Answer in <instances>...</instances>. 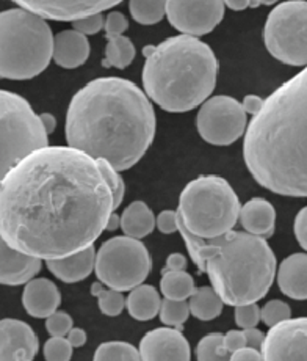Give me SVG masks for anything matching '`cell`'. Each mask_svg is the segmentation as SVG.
I'll return each instance as SVG.
<instances>
[{
  "instance_id": "277c9868",
  "label": "cell",
  "mask_w": 307,
  "mask_h": 361,
  "mask_svg": "<svg viewBox=\"0 0 307 361\" xmlns=\"http://www.w3.org/2000/svg\"><path fill=\"white\" fill-rule=\"evenodd\" d=\"M179 233L188 255L212 288L230 307L257 303L268 294L276 276V256L268 242L259 235L229 231L213 239L192 234L179 219Z\"/></svg>"
},
{
  "instance_id": "6da1fadb",
  "label": "cell",
  "mask_w": 307,
  "mask_h": 361,
  "mask_svg": "<svg viewBox=\"0 0 307 361\" xmlns=\"http://www.w3.org/2000/svg\"><path fill=\"white\" fill-rule=\"evenodd\" d=\"M113 212V193L97 161L71 147L37 149L0 183V234L37 259L92 247Z\"/></svg>"
},
{
  "instance_id": "74e56055",
  "label": "cell",
  "mask_w": 307,
  "mask_h": 361,
  "mask_svg": "<svg viewBox=\"0 0 307 361\" xmlns=\"http://www.w3.org/2000/svg\"><path fill=\"white\" fill-rule=\"evenodd\" d=\"M104 25H106V19H104L102 13H96V15L85 16V18L74 20L73 29L83 33L85 37H89V35L99 33L104 29Z\"/></svg>"
},
{
  "instance_id": "8d00e7d4",
  "label": "cell",
  "mask_w": 307,
  "mask_h": 361,
  "mask_svg": "<svg viewBox=\"0 0 307 361\" xmlns=\"http://www.w3.org/2000/svg\"><path fill=\"white\" fill-rule=\"evenodd\" d=\"M73 317L63 311H55L52 316L46 319V330L52 336H68L73 327Z\"/></svg>"
},
{
  "instance_id": "c3c4849f",
  "label": "cell",
  "mask_w": 307,
  "mask_h": 361,
  "mask_svg": "<svg viewBox=\"0 0 307 361\" xmlns=\"http://www.w3.org/2000/svg\"><path fill=\"white\" fill-rule=\"evenodd\" d=\"M225 5L234 11H243L251 8V0H225Z\"/></svg>"
},
{
  "instance_id": "603a6c76",
  "label": "cell",
  "mask_w": 307,
  "mask_h": 361,
  "mask_svg": "<svg viewBox=\"0 0 307 361\" xmlns=\"http://www.w3.org/2000/svg\"><path fill=\"white\" fill-rule=\"evenodd\" d=\"M157 226V219L144 201H134L121 215V230L125 235L142 240Z\"/></svg>"
},
{
  "instance_id": "4fadbf2b",
  "label": "cell",
  "mask_w": 307,
  "mask_h": 361,
  "mask_svg": "<svg viewBox=\"0 0 307 361\" xmlns=\"http://www.w3.org/2000/svg\"><path fill=\"white\" fill-rule=\"evenodd\" d=\"M263 361H307V317L271 327L262 345Z\"/></svg>"
},
{
  "instance_id": "816d5d0a",
  "label": "cell",
  "mask_w": 307,
  "mask_h": 361,
  "mask_svg": "<svg viewBox=\"0 0 307 361\" xmlns=\"http://www.w3.org/2000/svg\"><path fill=\"white\" fill-rule=\"evenodd\" d=\"M104 284L102 283H93V286H92V294L93 295H96V297H99L102 293H104Z\"/></svg>"
},
{
  "instance_id": "f1b7e54d",
  "label": "cell",
  "mask_w": 307,
  "mask_h": 361,
  "mask_svg": "<svg viewBox=\"0 0 307 361\" xmlns=\"http://www.w3.org/2000/svg\"><path fill=\"white\" fill-rule=\"evenodd\" d=\"M93 361H142V355L129 343L108 341L97 347Z\"/></svg>"
},
{
  "instance_id": "30bf717a",
  "label": "cell",
  "mask_w": 307,
  "mask_h": 361,
  "mask_svg": "<svg viewBox=\"0 0 307 361\" xmlns=\"http://www.w3.org/2000/svg\"><path fill=\"white\" fill-rule=\"evenodd\" d=\"M267 51L290 66H307V2L289 0L279 4L265 23Z\"/></svg>"
},
{
  "instance_id": "44dd1931",
  "label": "cell",
  "mask_w": 307,
  "mask_h": 361,
  "mask_svg": "<svg viewBox=\"0 0 307 361\" xmlns=\"http://www.w3.org/2000/svg\"><path fill=\"white\" fill-rule=\"evenodd\" d=\"M239 220L246 233L268 239L275 233L276 211L265 198H253L242 206Z\"/></svg>"
},
{
  "instance_id": "ffe728a7",
  "label": "cell",
  "mask_w": 307,
  "mask_h": 361,
  "mask_svg": "<svg viewBox=\"0 0 307 361\" xmlns=\"http://www.w3.org/2000/svg\"><path fill=\"white\" fill-rule=\"evenodd\" d=\"M277 284L284 295L307 300V255L295 253L285 258L277 270Z\"/></svg>"
},
{
  "instance_id": "db71d44e",
  "label": "cell",
  "mask_w": 307,
  "mask_h": 361,
  "mask_svg": "<svg viewBox=\"0 0 307 361\" xmlns=\"http://www.w3.org/2000/svg\"><path fill=\"white\" fill-rule=\"evenodd\" d=\"M18 361H32V360H29V358H20V360H18Z\"/></svg>"
},
{
  "instance_id": "5bb4252c",
  "label": "cell",
  "mask_w": 307,
  "mask_h": 361,
  "mask_svg": "<svg viewBox=\"0 0 307 361\" xmlns=\"http://www.w3.org/2000/svg\"><path fill=\"white\" fill-rule=\"evenodd\" d=\"M20 8L52 20H74L113 8L123 0H13Z\"/></svg>"
},
{
  "instance_id": "3957f363",
  "label": "cell",
  "mask_w": 307,
  "mask_h": 361,
  "mask_svg": "<svg viewBox=\"0 0 307 361\" xmlns=\"http://www.w3.org/2000/svg\"><path fill=\"white\" fill-rule=\"evenodd\" d=\"M243 157L265 189L307 197V66L268 96L253 116Z\"/></svg>"
},
{
  "instance_id": "7bdbcfd3",
  "label": "cell",
  "mask_w": 307,
  "mask_h": 361,
  "mask_svg": "<svg viewBox=\"0 0 307 361\" xmlns=\"http://www.w3.org/2000/svg\"><path fill=\"white\" fill-rule=\"evenodd\" d=\"M230 361H263V355L261 350L243 347V349L230 353Z\"/></svg>"
},
{
  "instance_id": "d6986e66",
  "label": "cell",
  "mask_w": 307,
  "mask_h": 361,
  "mask_svg": "<svg viewBox=\"0 0 307 361\" xmlns=\"http://www.w3.org/2000/svg\"><path fill=\"white\" fill-rule=\"evenodd\" d=\"M89 41L85 35L77 30H63L54 38L55 63L65 69H74L82 66L89 57Z\"/></svg>"
},
{
  "instance_id": "4316f807",
  "label": "cell",
  "mask_w": 307,
  "mask_h": 361,
  "mask_svg": "<svg viewBox=\"0 0 307 361\" xmlns=\"http://www.w3.org/2000/svg\"><path fill=\"white\" fill-rule=\"evenodd\" d=\"M188 305H190L192 314L199 321H212L221 314L225 302L213 288L204 286L196 289V293L188 300Z\"/></svg>"
},
{
  "instance_id": "83f0119b",
  "label": "cell",
  "mask_w": 307,
  "mask_h": 361,
  "mask_svg": "<svg viewBox=\"0 0 307 361\" xmlns=\"http://www.w3.org/2000/svg\"><path fill=\"white\" fill-rule=\"evenodd\" d=\"M130 15L138 24L154 25L166 15V0H130Z\"/></svg>"
},
{
  "instance_id": "8fae6325",
  "label": "cell",
  "mask_w": 307,
  "mask_h": 361,
  "mask_svg": "<svg viewBox=\"0 0 307 361\" xmlns=\"http://www.w3.org/2000/svg\"><path fill=\"white\" fill-rule=\"evenodd\" d=\"M243 104L230 96H213L199 109L196 126L199 135L207 143L227 147L245 134L248 126Z\"/></svg>"
},
{
  "instance_id": "f35d334b",
  "label": "cell",
  "mask_w": 307,
  "mask_h": 361,
  "mask_svg": "<svg viewBox=\"0 0 307 361\" xmlns=\"http://www.w3.org/2000/svg\"><path fill=\"white\" fill-rule=\"evenodd\" d=\"M129 29V20L123 13L113 11L106 18V25H104V30L106 35H124V32Z\"/></svg>"
},
{
  "instance_id": "bcb514c9",
  "label": "cell",
  "mask_w": 307,
  "mask_h": 361,
  "mask_svg": "<svg viewBox=\"0 0 307 361\" xmlns=\"http://www.w3.org/2000/svg\"><path fill=\"white\" fill-rule=\"evenodd\" d=\"M166 270H185L187 269V258L180 253H173L166 259Z\"/></svg>"
},
{
  "instance_id": "e575fe53",
  "label": "cell",
  "mask_w": 307,
  "mask_h": 361,
  "mask_svg": "<svg viewBox=\"0 0 307 361\" xmlns=\"http://www.w3.org/2000/svg\"><path fill=\"white\" fill-rule=\"evenodd\" d=\"M97 303H99V310L102 311V314L115 317L120 316L125 308V297L120 290L107 289L97 297Z\"/></svg>"
},
{
  "instance_id": "9a60e30c",
  "label": "cell",
  "mask_w": 307,
  "mask_h": 361,
  "mask_svg": "<svg viewBox=\"0 0 307 361\" xmlns=\"http://www.w3.org/2000/svg\"><path fill=\"white\" fill-rule=\"evenodd\" d=\"M142 361H190V344L182 331L176 329H156L139 341Z\"/></svg>"
},
{
  "instance_id": "836d02e7",
  "label": "cell",
  "mask_w": 307,
  "mask_h": 361,
  "mask_svg": "<svg viewBox=\"0 0 307 361\" xmlns=\"http://www.w3.org/2000/svg\"><path fill=\"white\" fill-rule=\"evenodd\" d=\"M71 343L65 336H52L44 344V358L46 361H69L73 357Z\"/></svg>"
},
{
  "instance_id": "4dcf8cb0",
  "label": "cell",
  "mask_w": 307,
  "mask_h": 361,
  "mask_svg": "<svg viewBox=\"0 0 307 361\" xmlns=\"http://www.w3.org/2000/svg\"><path fill=\"white\" fill-rule=\"evenodd\" d=\"M160 321H162L166 327H182L184 322H187L190 312V305L187 300H170L165 298L162 300V307H160Z\"/></svg>"
},
{
  "instance_id": "cb8c5ba5",
  "label": "cell",
  "mask_w": 307,
  "mask_h": 361,
  "mask_svg": "<svg viewBox=\"0 0 307 361\" xmlns=\"http://www.w3.org/2000/svg\"><path fill=\"white\" fill-rule=\"evenodd\" d=\"M160 307H162V300L157 289L151 284H139L132 289L129 297L125 298V308L137 321H151L160 312Z\"/></svg>"
},
{
  "instance_id": "d590c367",
  "label": "cell",
  "mask_w": 307,
  "mask_h": 361,
  "mask_svg": "<svg viewBox=\"0 0 307 361\" xmlns=\"http://www.w3.org/2000/svg\"><path fill=\"white\" fill-rule=\"evenodd\" d=\"M235 322L243 330L256 329L261 322V308L256 303L235 307Z\"/></svg>"
},
{
  "instance_id": "e0dca14e",
  "label": "cell",
  "mask_w": 307,
  "mask_h": 361,
  "mask_svg": "<svg viewBox=\"0 0 307 361\" xmlns=\"http://www.w3.org/2000/svg\"><path fill=\"white\" fill-rule=\"evenodd\" d=\"M41 270V259L13 248L0 234V284L19 286L35 279Z\"/></svg>"
},
{
  "instance_id": "f5cc1de1",
  "label": "cell",
  "mask_w": 307,
  "mask_h": 361,
  "mask_svg": "<svg viewBox=\"0 0 307 361\" xmlns=\"http://www.w3.org/2000/svg\"><path fill=\"white\" fill-rule=\"evenodd\" d=\"M275 2L276 0H251V8H256V6H261V5H271Z\"/></svg>"
},
{
  "instance_id": "f907efd6",
  "label": "cell",
  "mask_w": 307,
  "mask_h": 361,
  "mask_svg": "<svg viewBox=\"0 0 307 361\" xmlns=\"http://www.w3.org/2000/svg\"><path fill=\"white\" fill-rule=\"evenodd\" d=\"M120 226H121V217H118V215L113 212V214H111L110 217H108L106 231H116Z\"/></svg>"
},
{
  "instance_id": "ac0fdd59",
  "label": "cell",
  "mask_w": 307,
  "mask_h": 361,
  "mask_svg": "<svg viewBox=\"0 0 307 361\" xmlns=\"http://www.w3.org/2000/svg\"><path fill=\"white\" fill-rule=\"evenodd\" d=\"M61 294L58 288L47 279H33L25 283L23 305L27 314L37 319H47L58 310Z\"/></svg>"
},
{
  "instance_id": "7c38bea8",
  "label": "cell",
  "mask_w": 307,
  "mask_h": 361,
  "mask_svg": "<svg viewBox=\"0 0 307 361\" xmlns=\"http://www.w3.org/2000/svg\"><path fill=\"white\" fill-rule=\"evenodd\" d=\"M225 0H166V18L174 29L204 37L225 18Z\"/></svg>"
},
{
  "instance_id": "9c48e42d",
  "label": "cell",
  "mask_w": 307,
  "mask_h": 361,
  "mask_svg": "<svg viewBox=\"0 0 307 361\" xmlns=\"http://www.w3.org/2000/svg\"><path fill=\"white\" fill-rule=\"evenodd\" d=\"M152 261L148 248L139 239L118 235L104 242L96 253L94 272L110 289L132 290L143 284L151 272Z\"/></svg>"
},
{
  "instance_id": "b9f144b4",
  "label": "cell",
  "mask_w": 307,
  "mask_h": 361,
  "mask_svg": "<svg viewBox=\"0 0 307 361\" xmlns=\"http://www.w3.org/2000/svg\"><path fill=\"white\" fill-rule=\"evenodd\" d=\"M225 347L230 353H234L237 350L243 349V347H246L245 333L239 331V330H229L225 335Z\"/></svg>"
},
{
  "instance_id": "7a4b0ae2",
  "label": "cell",
  "mask_w": 307,
  "mask_h": 361,
  "mask_svg": "<svg viewBox=\"0 0 307 361\" xmlns=\"http://www.w3.org/2000/svg\"><path fill=\"white\" fill-rule=\"evenodd\" d=\"M156 126V112L142 88L127 79L102 78L74 94L65 134L68 147L124 171L149 149Z\"/></svg>"
},
{
  "instance_id": "ba28073f",
  "label": "cell",
  "mask_w": 307,
  "mask_h": 361,
  "mask_svg": "<svg viewBox=\"0 0 307 361\" xmlns=\"http://www.w3.org/2000/svg\"><path fill=\"white\" fill-rule=\"evenodd\" d=\"M49 147L41 116L23 96L0 90V183L37 149Z\"/></svg>"
},
{
  "instance_id": "60d3db41",
  "label": "cell",
  "mask_w": 307,
  "mask_h": 361,
  "mask_svg": "<svg viewBox=\"0 0 307 361\" xmlns=\"http://www.w3.org/2000/svg\"><path fill=\"white\" fill-rule=\"evenodd\" d=\"M295 235L298 244L307 252V206L298 212L295 219Z\"/></svg>"
},
{
  "instance_id": "d4e9b609",
  "label": "cell",
  "mask_w": 307,
  "mask_h": 361,
  "mask_svg": "<svg viewBox=\"0 0 307 361\" xmlns=\"http://www.w3.org/2000/svg\"><path fill=\"white\" fill-rule=\"evenodd\" d=\"M160 290L165 298L170 300H187L190 298L196 288L192 275L185 270H162V280H160Z\"/></svg>"
},
{
  "instance_id": "f6af8a7d",
  "label": "cell",
  "mask_w": 307,
  "mask_h": 361,
  "mask_svg": "<svg viewBox=\"0 0 307 361\" xmlns=\"http://www.w3.org/2000/svg\"><path fill=\"white\" fill-rule=\"evenodd\" d=\"M263 102H265V99L259 98V96L248 94V96H245V99H243L242 104H243V109H245V112L254 116L262 110Z\"/></svg>"
},
{
  "instance_id": "484cf974",
  "label": "cell",
  "mask_w": 307,
  "mask_h": 361,
  "mask_svg": "<svg viewBox=\"0 0 307 361\" xmlns=\"http://www.w3.org/2000/svg\"><path fill=\"white\" fill-rule=\"evenodd\" d=\"M135 46L124 35H107V47L104 55V68H127L135 59Z\"/></svg>"
},
{
  "instance_id": "7dc6e473",
  "label": "cell",
  "mask_w": 307,
  "mask_h": 361,
  "mask_svg": "<svg viewBox=\"0 0 307 361\" xmlns=\"http://www.w3.org/2000/svg\"><path fill=\"white\" fill-rule=\"evenodd\" d=\"M66 338H68V341L71 343L73 347H82L87 343V333L82 329H73L68 333Z\"/></svg>"
},
{
  "instance_id": "d6a6232c",
  "label": "cell",
  "mask_w": 307,
  "mask_h": 361,
  "mask_svg": "<svg viewBox=\"0 0 307 361\" xmlns=\"http://www.w3.org/2000/svg\"><path fill=\"white\" fill-rule=\"evenodd\" d=\"M289 319H292L290 307L282 300H270L261 308V321L270 329L284 321H289Z\"/></svg>"
},
{
  "instance_id": "52a82bcc",
  "label": "cell",
  "mask_w": 307,
  "mask_h": 361,
  "mask_svg": "<svg viewBox=\"0 0 307 361\" xmlns=\"http://www.w3.org/2000/svg\"><path fill=\"white\" fill-rule=\"evenodd\" d=\"M240 201L226 179L199 176L185 185L179 198V219L192 234L213 239L232 231L240 217Z\"/></svg>"
},
{
  "instance_id": "681fc988",
  "label": "cell",
  "mask_w": 307,
  "mask_h": 361,
  "mask_svg": "<svg viewBox=\"0 0 307 361\" xmlns=\"http://www.w3.org/2000/svg\"><path fill=\"white\" fill-rule=\"evenodd\" d=\"M41 123H43V126L46 129L47 134H52L55 130V126H57V120H55L54 115L51 114H41Z\"/></svg>"
},
{
  "instance_id": "5b68a950",
  "label": "cell",
  "mask_w": 307,
  "mask_h": 361,
  "mask_svg": "<svg viewBox=\"0 0 307 361\" xmlns=\"http://www.w3.org/2000/svg\"><path fill=\"white\" fill-rule=\"evenodd\" d=\"M144 55L146 94L166 112H190L212 94L218 78V60L204 41L177 35L158 46H146Z\"/></svg>"
},
{
  "instance_id": "ee69618b",
  "label": "cell",
  "mask_w": 307,
  "mask_h": 361,
  "mask_svg": "<svg viewBox=\"0 0 307 361\" xmlns=\"http://www.w3.org/2000/svg\"><path fill=\"white\" fill-rule=\"evenodd\" d=\"M245 333V338H246V347H251V349H257V350H262V345L265 341V335L257 329H248V330H243Z\"/></svg>"
},
{
  "instance_id": "2e32d148",
  "label": "cell",
  "mask_w": 307,
  "mask_h": 361,
  "mask_svg": "<svg viewBox=\"0 0 307 361\" xmlns=\"http://www.w3.org/2000/svg\"><path fill=\"white\" fill-rule=\"evenodd\" d=\"M39 341L33 329L19 319L0 321V361L33 360L38 353Z\"/></svg>"
},
{
  "instance_id": "1f68e13d",
  "label": "cell",
  "mask_w": 307,
  "mask_h": 361,
  "mask_svg": "<svg viewBox=\"0 0 307 361\" xmlns=\"http://www.w3.org/2000/svg\"><path fill=\"white\" fill-rule=\"evenodd\" d=\"M97 165H99L102 176L107 180V184L111 189V193H113V203H115V211H116L124 200V193H125L124 179L121 178L120 171L113 169V166H111L107 161L99 159V161H97Z\"/></svg>"
},
{
  "instance_id": "ab89813d",
  "label": "cell",
  "mask_w": 307,
  "mask_h": 361,
  "mask_svg": "<svg viewBox=\"0 0 307 361\" xmlns=\"http://www.w3.org/2000/svg\"><path fill=\"white\" fill-rule=\"evenodd\" d=\"M157 228L163 234L179 231V214L176 211H162L157 217Z\"/></svg>"
},
{
  "instance_id": "f546056e",
  "label": "cell",
  "mask_w": 307,
  "mask_h": 361,
  "mask_svg": "<svg viewBox=\"0 0 307 361\" xmlns=\"http://www.w3.org/2000/svg\"><path fill=\"white\" fill-rule=\"evenodd\" d=\"M198 361H230V352L225 347V335L211 333L196 345Z\"/></svg>"
},
{
  "instance_id": "7402d4cb",
  "label": "cell",
  "mask_w": 307,
  "mask_h": 361,
  "mask_svg": "<svg viewBox=\"0 0 307 361\" xmlns=\"http://www.w3.org/2000/svg\"><path fill=\"white\" fill-rule=\"evenodd\" d=\"M47 269L51 274L57 276L58 280L65 283H77L85 280L87 276L92 275L96 267V252L94 247H88L82 252L66 256L61 259L46 261Z\"/></svg>"
},
{
  "instance_id": "8992f818",
  "label": "cell",
  "mask_w": 307,
  "mask_h": 361,
  "mask_svg": "<svg viewBox=\"0 0 307 361\" xmlns=\"http://www.w3.org/2000/svg\"><path fill=\"white\" fill-rule=\"evenodd\" d=\"M54 38L46 19L29 10L0 13V79L29 80L39 75L52 60Z\"/></svg>"
}]
</instances>
